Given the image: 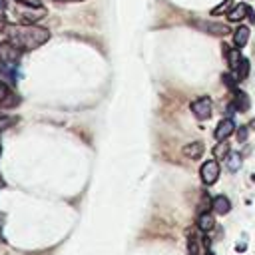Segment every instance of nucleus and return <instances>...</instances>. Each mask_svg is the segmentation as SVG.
<instances>
[{
    "mask_svg": "<svg viewBox=\"0 0 255 255\" xmlns=\"http://www.w3.org/2000/svg\"><path fill=\"white\" fill-rule=\"evenodd\" d=\"M2 34L22 52H32L50 40V30L36 24H4Z\"/></svg>",
    "mask_w": 255,
    "mask_h": 255,
    "instance_id": "nucleus-1",
    "label": "nucleus"
},
{
    "mask_svg": "<svg viewBox=\"0 0 255 255\" xmlns=\"http://www.w3.org/2000/svg\"><path fill=\"white\" fill-rule=\"evenodd\" d=\"M219 173H221V167H219V159H215V157L203 161L199 167V177L205 185H213L219 179Z\"/></svg>",
    "mask_w": 255,
    "mask_h": 255,
    "instance_id": "nucleus-2",
    "label": "nucleus"
},
{
    "mask_svg": "<svg viewBox=\"0 0 255 255\" xmlns=\"http://www.w3.org/2000/svg\"><path fill=\"white\" fill-rule=\"evenodd\" d=\"M189 108H191V114H193L197 120H201V122L209 120L211 114H213V102H211L209 96H201V98L193 100Z\"/></svg>",
    "mask_w": 255,
    "mask_h": 255,
    "instance_id": "nucleus-3",
    "label": "nucleus"
},
{
    "mask_svg": "<svg viewBox=\"0 0 255 255\" xmlns=\"http://www.w3.org/2000/svg\"><path fill=\"white\" fill-rule=\"evenodd\" d=\"M195 28H199L201 32L205 34H211V36H217V38H223V36H229L231 34V28L227 24H221V22H209V20H195L193 22Z\"/></svg>",
    "mask_w": 255,
    "mask_h": 255,
    "instance_id": "nucleus-4",
    "label": "nucleus"
},
{
    "mask_svg": "<svg viewBox=\"0 0 255 255\" xmlns=\"http://www.w3.org/2000/svg\"><path fill=\"white\" fill-rule=\"evenodd\" d=\"M20 54L22 50H18L12 42H0V64L16 68L20 62Z\"/></svg>",
    "mask_w": 255,
    "mask_h": 255,
    "instance_id": "nucleus-5",
    "label": "nucleus"
},
{
    "mask_svg": "<svg viewBox=\"0 0 255 255\" xmlns=\"http://www.w3.org/2000/svg\"><path fill=\"white\" fill-rule=\"evenodd\" d=\"M201 235L203 233L199 229H189V233H187V251H189V255H201L203 249L209 251L207 249L209 247V239H203Z\"/></svg>",
    "mask_w": 255,
    "mask_h": 255,
    "instance_id": "nucleus-6",
    "label": "nucleus"
},
{
    "mask_svg": "<svg viewBox=\"0 0 255 255\" xmlns=\"http://www.w3.org/2000/svg\"><path fill=\"white\" fill-rule=\"evenodd\" d=\"M235 129H237V126H235L233 118L225 116V118H221V120L217 122L215 131H213V137H215V141H223V139H227L229 135H233Z\"/></svg>",
    "mask_w": 255,
    "mask_h": 255,
    "instance_id": "nucleus-7",
    "label": "nucleus"
},
{
    "mask_svg": "<svg viewBox=\"0 0 255 255\" xmlns=\"http://www.w3.org/2000/svg\"><path fill=\"white\" fill-rule=\"evenodd\" d=\"M12 88H14V86H10L8 82L0 80V106H4V108H12V106L18 104V96L14 94Z\"/></svg>",
    "mask_w": 255,
    "mask_h": 255,
    "instance_id": "nucleus-8",
    "label": "nucleus"
},
{
    "mask_svg": "<svg viewBox=\"0 0 255 255\" xmlns=\"http://www.w3.org/2000/svg\"><path fill=\"white\" fill-rule=\"evenodd\" d=\"M195 225H197V229H199L201 233H209V231H213V227H215V215H213L211 211L197 213Z\"/></svg>",
    "mask_w": 255,
    "mask_h": 255,
    "instance_id": "nucleus-9",
    "label": "nucleus"
},
{
    "mask_svg": "<svg viewBox=\"0 0 255 255\" xmlns=\"http://www.w3.org/2000/svg\"><path fill=\"white\" fill-rule=\"evenodd\" d=\"M211 211L215 215H227L231 211V199L227 195H215L211 203Z\"/></svg>",
    "mask_w": 255,
    "mask_h": 255,
    "instance_id": "nucleus-10",
    "label": "nucleus"
},
{
    "mask_svg": "<svg viewBox=\"0 0 255 255\" xmlns=\"http://www.w3.org/2000/svg\"><path fill=\"white\" fill-rule=\"evenodd\" d=\"M231 104L235 106V110H237V112H247V110H249V106H251V100H249L247 92L237 90V92H233V102H231Z\"/></svg>",
    "mask_w": 255,
    "mask_h": 255,
    "instance_id": "nucleus-11",
    "label": "nucleus"
},
{
    "mask_svg": "<svg viewBox=\"0 0 255 255\" xmlns=\"http://www.w3.org/2000/svg\"><path fill=\"white\" fill-rule=\"evenodd\" d=\"M249 36H251V32H249V28L247 26H239L235 32H233V46L235 48H245L247 46V42H249Z\"/></svg>",
    "mask_w": 255,
    "mask_h": 255,
    "instance_id": "nucleus-12",
    "label": "nucleus"
},
{
    "mask_svg": "<svg viewBox=\"0 0 255 255\" xmlns=\"http://www.w3.org/2000/svg\"><path fill=\"white\" fill-rule=\"evenodd\" d=\"M225 165H227V169L229 171H239L241 167H243V155L239 153V151H235V149H231L229 153H227V157H225Z\"/></svg>",
    "mask_w": 255,
    "mask_h": 255,
    "instance_id": "nucleus-13",
    "label": "nucleus"
},
{
    "mask_svg": "<svg viewBox=\"0 0 255 255\" xmlns=\"http://www.w3.org/2000/svg\"><path fill=\"white\" fill-rule=\"evenodd\" d=\"M203 143L201 141H191L187 145H183V155L189 157V159H199L203 155Z\"/></svg>",
    "mask_w": 255,
    "mask_h": 255,
    "instance_id": "nucleus-14",
    "label": "nucleus"
},
{
    "mask_svg": "<svg viewBox=\"0 0 255 255\" xmlns=\"http://www.w3.org/2000/svg\"><path fill=\"white\" fill-rule=\"evenodd\" d=\"M247 6H249V4H245V2L235 4V6L227 12V20H229V22H239V20H243V18L247 16Z\"/></svg>",
    "mask_w": 255,
    "mask_h": 255,
    "instance_id": "nucleus-15",
    "label": "nucleus"
},
{
    "mask_svg": "<svg viewBox=\"0 0 255 255\" xmlns=\"http://www.w3.org/2000/svg\"><path fill=\"white\" fill-rule=\"evenodd\" d=\"M0 80L8 82L10 86H16V82H18V76H16V68H10V66H4V64H0Z\"/></svg>",
    "mask_w": 255,
    "mask_h": 255,
    "instance_id": "nucleus-16",
    "label": "nucleus"
},
{
    "mask_svg": "<svg viewBox=\"0 0 255 255\" xmlns=\"http://www.w3.org/2000/svg\"><path fill=\"white\" fill-rule=\"evenodd\" d=\"M249 70H251V64H249V60L243 56V58H241V62H239V66H237V70H235V72H231V74H233L239 82H243V80H247Z\"/></svg>",
    "mask_w": 255,
    "mask_h": 255,
    "instance_id": "nucleus-17",
    "label": "nucleus"
},
{
    "mask_svg": "<svg viewBox=\"0 0 255 255\" xmlns=\"http://www.w3.org/2000/svg\"><path fill=\"white\" fill-rule=\"evenodd\" d=\"M229 151H231V149H229V143H227V139H223V141H217V143L213 145V157H215V159H225Z\"/></svg>",
    "mask_w": 255,
    "mask_h": 255,
    "instance_id": "nucleus-18",
    "label": "nucleus"
},
{
    "mask_svg": "<svg viewBox=\"0 0 255 255\" xmlns=\"http://www.w3.org/2000/svg\"><path fill=\"white\" fill-rule=\"evenodd\" d=\"M221 82H223V84L227 86V90H229L231 94L239 90V80H237V78H235V76H233L231 72H227V74H223V76H221Z\"/></svg>",
    "mask_w": 255,
    "mask_h": 255,
    "instance_id": "nucleus-19",
    "label": "nucleus"
},
{
    "mask_svg": "<svg viewBox=\"0 0 255 255\" xmlns=\"http://www.w3.org/2000/svg\"><path fill=\"white\" fill-rule=\"evenodd\" d=\"M235 6V0H223L221 4H217L215 8H211V16H221V14H227L231 8Z\"/></svg>",
    "mask_w": 255,
    "mask_h": 255,
    "instance_id": "nucleus-20",
    "label": "nucleus"
},
{
    "mask_svg": "<svg viewBox=\"0 0 255 255\" xmlns=\"http://www.w3.org/2000/svg\"><path fill=\"white\" fill-rule=\"evenodd\" d=\"M235 135H237V141H239V143L247 141V135H249V129H247V126H241V128H237V129H235Z\"/></svg>",
    "mask_w": 255,
    "mask_h": 255,
    "instance_id": "nucleus-21",
    "label": "nucleus"
},
{
    "mask_svg": "<svg viewBox=\"0 0 255 255\" xmlns=\"http://www.w3.org/2000/svg\"><path fill=\"white\" fill-rule=\"evenodd\" d=\"M18 4H24V6H34V8H44L40 0H16Z\"/></svg>",
    "mask_w": 255,
    "mask_h": 255,
    "instance_id": "nucleus-22",
    "label": "nucleus"
},
{
    "mask_svg": "<svg viewBox=\"0 0 255 255\" xmlns=\"http://www.w3.org/2000/svg\"><path fill=\"white\" fill-rule=\"evenodd\" d=\"M247 18H249V22H251V24H255V12H253V8H251V6H247Z\"/></svg>",
    "mask_w": 255,
    "mask_h": 255,
    "instance_id": "nucleus-23",
    "label": "nucleus"
},
{
    "mask_svg": "<svg viewBox=\"0 0 255 255\" xmlns=\"http://www.w3.org/2000/svg\"><path fill=\"white\" fill-rule=\"evenodd\" d=\"M4 12H6V2H4V0H0V16H2Z\"/></svg>",
    "mask_w": 255,
    "mask_h": 255,
    "instance_id": "nucleus-24",
    "label": "nucleus"
},
{
    "mask_svg": "<svg viewBox=\"0 0 255 255\" xmlns=\"http://www.w3.org/2000/svg\"><path fill=\"white\" fill-rule=\"evenodd\" d=\"M56 2H82V0H56Z\"/></svg>",
    "mask_w": 255,
    "mask_h": 255,
    "instance_id": "nucleus-25",
    "label": "nucleus"
},
{
    "mask_svg": "<svg viewBox=\"0 0 255 255\" xmlns=\"http://www.w3.org/2000/svg\"><path fill=\"white\" fill-rule=\"evenodd\" d=\"M205 255H215V253L213 251H205Z\"/></svg>",
    "mask_w": 255,
    "mask_h": 255,
    "instance_id": "nucleus-26",
    "label": "nucleus"
},
{
    "mask_svg": "<svg viewBox=\"0 0 255 255\" xmlns=\"http://www.w3.org/2000/svg\"><path fill=\"white\" fill-rule=\"evenodd\" d=\"M0 151H2V145H0Z\"/></svg>",
    "mask_w": 255,
    "mask_h": 255,
    "instance_id": "nucleus-27",
    "label": "nucleus"
}]
</instances>
